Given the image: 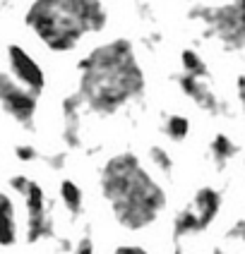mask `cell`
I'll return each mask as SVG.
<instances>
[{
  "mask_svg": "<svg viewBox=\"0 0 245 254\" xmlns=\"http://www.w3.org/2000/svg\"><path fill=\"white\" fill-rule=\"evenodd\" d=\"M144 91V72L132 43L115 39L80 63V99L94 113L113 115Z\"/></svg>",
  "mask_w": 245,
  "mask_h": 254,
  "instance_id": "obj_1",
  "label": "cell"
},
{
  "mask_svg": "<svg viewBox=\"0 0 245 254\" xmlns=\"http://www.w3.org/2000/svg\"><path fill=\"white\" fill-rule=\"evenodd\" d=\"M101 192L113 218L128 230L152 226L166 206L163 187L135 154H118L106 161L101 170Z\"/></svg>",
  "mask_w": 245,
  "mask_h": 254,
  "instance_id": "obj_2",
  "label": "cell"
},
{
  "mask_svg": "<svg viewBox=\"0 0 245 254\" xmlns=\"http://www.w3.org/2000/svg\"><path fill=\"white\" fill-rule=\"evenodd\" d=\"M106 22L101 0H34L27 10V27L56 53L72 51L86 34H99Z\"/></svg>",
  "mask_w": 245,
  "mask_h": 254,
  "instance_id": "obj_3",
  "label": "cell"
},
{
  "mask_svg": "<svg viewBox=\"0 0 245 254\" xmlns=\"http://www.w3.org/2000/svg\"><path fill=\"white\" fill-rule=\"evenodd\" d=\"M187 14L226 51L245 48V0H231L226 5H195Z\"/></svg>",
  "mask_w": 245,
  "mask_h": 254,
  "instance_id": "obj_4",
  "label": "cell"
},
{
  "mask_svg": "<svg viewBox=\"0 0 245 254\" xmlns=\"http://www.w3.org/2000/svg\"><path fill=\"white\" fill-rule=\"evenodd\" d=\"M219 209H221V194L216 192L214 187L197 190V194L192 197V201L173 221V240L180 242L185 238H190V235H197L202 230H207L214 223Z\"/></svg>",
  "mask_w": 245,
  "mask_h": 254,
  "instance_id": "obj_5",
  "label": "cell"
},
{
  "mask_svg": "<svg viewBox=\"0 0 245 254\" xmlns=\"http://www.w3.org/2000/svg\"><path fill=\"white\" fill-rule=\"evenodd\" d=\"M10 185H12V190H17V194L24 197V206H27V240L36 242L48 238L53 233V221H51L48 209H46L43 190L36 183L27 180L24 175L12 178Z\"/></svg>",
  "mask_w": 245,
  "mask_h": 254,
  "instance_id": "obj_6",
  "label": "cell"
},
{
  "mask_svg": "<svg viewBox=\"0 0 245 254\" xmlns=\"http://www.w3.org/2000/svg\"><path fill=\"white\" fill-rule=\"evenodd\" d=\"M0 106L19 125H31L34 113H36V94L0 72Z\"/></svg>",
  "mask_w": 245,
  "mask_h": 254,
  "instance_id": "obj_7",
  "label": "cell"
},
{
  "mask_svg": "<svg viewBox=\"0 0 245 254\" xmlns=\"http://www.w3.org/2000/svg\"><path fill=\"white\" fill-rule=\"evenodd\" d=\"M7 63H10V70H12L14 79L39 96L43 91V86H46V77H43L41 65L17 43L7 46Z\"/></svg>",
  "mask_w": 245,
  "mask_h": 254,
  "instance_id": "obj_8",
  "label": "cell"
},
{
  "mask_svg": "<svg viewBox=\"0 0 245 254\" xmlns=\"http://www.w3.org/2000/svg\"><path fill=\"white\" fill-rule=\"evenodd\" d=\"M178 84H180V89H183V94H185V96H190V99L200 106L202 111L214 113V115H219L221 111H224V103H221V101H219V96H216L214 91L209 89V84H207V77H195V74H187V72H183V74L178 77Z\"/></svg>",
  "mask_w": 245,
  "mask_h": 254,
  "instance_id": "obj_9",
  "label": "cell"
},
{
  "mask_svg": "<svg viewBox=\"0 0 245 254\" xmlns=\"http://www.w3.org/2000/svg\"><path fill=\"white\" fill-rule=\"evenodd\" d=\"M17 240V218L14 204L5 192H0V247H10Z\"/></svg>",
  "mask_w": 245,
  "mask_h": 254,
  "instance_id": "obj_10",
  "label": "cell"
},
{
  "mask_svg": "<svg viewBox=\"0 0 245 254\" xmlns=\"http://www.w3.org/2000/svg\"><path fill=\"white\" fill-rule=\"evenodd\" d=\"M236 144L226 137V134H216L214 139H212V144H209V154H212V161H214V166L219 170L226 168L229 166V161L236 156Z\"/></svg>",
  "mask_w": 245,
  "mask_h": 254,
  "instance_id": "obj_11",
  "label": "cell"
},
{
  "mask_svg": "<svg viewBox=\"0 0 245 254\" xmlns=\"http://www.w3.org/2000/svg\"><path fill=\"white\" fill-rule=\"evenodd\" d=\"M60 199H63L65 209L70 213L77 216V213L82 211V190L72 183V180H63V183H60Z\"/></svg>",
  "mask_w": 245,
  "mask_h": 254,
  "instance_id": "obj_12",
  "label": "cell"
},
{
  "mask_svg": "<svg viewBox=\"0 0 245 254\" xmlns=\"http://www.w3.org/2000/svg\"><path fill=\"white\" fill-rule=\"evenodd\" d=\"M180 63H183V72H187V74H195V77H209V70H207L204 60H202L192 48H185V51L180 53Z\"/></svg>",
  "mask_w": 245,
  "mask_h": 254,
  "instance_id": "obj_13",
  "label": "cell"
},
{
  "mask_svg": "<svg viewBox=\"0 0 245 254\" xmlns=\"http://www.w3.org/2000/svg\"><path fill=\"white\" fill-rule=\"evenodd\" d=\"M163 129H166V134H168L171 139L180 141V139H185L187 137V132H190V123H187V118H183V115H168Z\"/></svg>",
  "mask_w": 245,
  "mask_h": 254,
  "instance_id": "obj_14",
  "label": "cell"
},
{
  "mask_svg": "<svg viewBox=\"0 0 245 254\" xmlns=\"http://www.w3.org/2000/svg\"><path fill=\"white\" fill-rule=\"evenodd\" d=\"M149 158H152V163H154L161 173H171V170H173L171 156L166 154L161 146H152V149H149Z\"/></svg>",
  "mask_w": 245,
  "mask_h": 254,
  "instance_id": "obj_15",
  "label": "cell"
},
{
  "mask_svg": "<svg viewBox=\"0 0 245 254\" xmlns=\"http://www.w3.org/2000/svg\"><path fill=\"white\" fill-rule=\"evenodd\" d=\"M229 240H236L245 245V221H238V223H233V228L229 230Z\"/></svg>",
  "mask_w": 245,
  "mask_h": 254,
  "instance_id": "obj_16",
  "label": "cell"
},
{
  "mask_svg": "<svg viewBox=\"0 0 245 254\" xmlns=\"http://www.w3.org/2000/svg\"><path fill=\"white\" fill-rule=\"evenodd\" d=\"M17 156H19L22 161H31V158L36 156V149H34V146H17Z\"/></svg>",
  "mask_w": 245,
  "mask_h": 254,
  "instance_id": "obj_17",
  "label": "cell"
},
{
  "mask_svg": "<svg viewBox=\"0 0 245 254\" xmlns=\"http://www.w3.org/2000/svg\"><path fill=\"white\" fill-rule=\"evenodd\" d=\"M75 252H94V245L89 238H82V240L75 245Z\"/></svg>",
  "mask_w": 245,
  "mask_h": 254,
  "instance_id": "obj_18",
  "label": "cell"
},
{
  "mask_svg": "<svg viewBox=\"0 0 245 254\" xmlns=\"http://www.w3.org/2000/svg\"><path fill=\"white\" fill-rule=\"evenodd\" d=\"M115 252L118 254H142L144 250L142 247H137V245H123V247H118Z\"/></svg>",
  "mask_w": 245,
  "mask_h": 254,
  "instance_id": "obj_19",
  "label": "cell"
},
{
  "mask_svg": "<svg viewBox=\"0 0 245 254\" xmlns=\"http://www.w3.org/2000/svg\"><path fill=\"white\" fill-rule=\"evenodd\" d=\"M238 101H241V106L245 108V74L238 77Z\"/></svg>",
  "mask_w": 245,
  "mask_h": 254,
  "instance_id": "obj_20",
  "label": "cell"
}]
</instances>
